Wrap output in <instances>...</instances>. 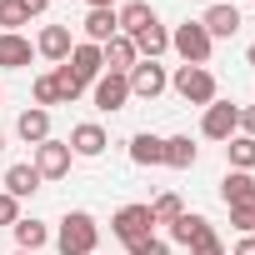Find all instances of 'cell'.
I'll return each instance as SVG.
<instances>
[{"instance_id":"1","label":"cell","mask_w":255,"mask_h":255,"mask_svg":"<svg viewBox=\"0 0 255 255\" xmlns=\"http://www.w3.org/2000/svg\"><path fill=\"white\" fill-rule=\"evenodd\" d=\"M95 245H100L95 215H90V210H65V220H60V230H55V250H60V255H95Z\"/></svg>"},{"instance_id":"2","label":"cell","mask_w":255,"mask_h":255,"mask_svg":"<svg viewBox=\"0 0 255 255\" xmlns=\"http://www.w3.org/2000/svg\"><path fill=\"white\" fill-rule=\"evenodd\" d=\"M170 85H175V95L185 100V105H210V100H220L215 90V75L205 70V65H180L175 75H170Z\"/></svg>"},{"instance_id":"3","label":"cell","mask_w":255,"mask_h":255,"mask_svg":"<svg viewBox=\"0 0 255 255\" xmlns=\"http://www.w3.org/2000/svg\"><path fill=\"white\" fill-rule=\"evenodd\" d=\"M170 50H175L185 65H205V60H210V50H215V40L205 35V25H200V20H185V25H175V30H170Z\"/></svg>"},{"instance_id":"4","label":"cell","mask_w":255,"mask_h":255,"mask_svg":"<svg viewBox=\"0 0 255 255\" xmlns=\"http://www.w3.org/2000/svg\"><path fill=\"white\" fill-rule=\"evenodd\" d=\"M110 235H115L120 245H135V240L155 235V215H150V205H120V210L110 215Z\"/></svg>"},{"instance_id":"5","label":"cell","mask_w":255,"mask_h":255,"mask_svg":"<svg viewBox=\"0 0 255 255\" xmlns=\"http://www.w3.org/2000/svg\"><path fill=\"white\" fill-rule=\"evenodd\" d=\"M200 135H205V140H230V135H240V105L210 100L205 115H200Z\"/></svg>"},{"instance_id":"6","label":"cell","mask_w":255,"mask_h":255,"mask_svg":"<svg viewBox=\"0 0 255 255\" xmlns=\"http://www.w3.org/2000/svg\"><path fill=\"white\" fill-rule=\"evenodd\" d=\"M170 240L175 245H185V250H205V245H215L220 235H215V225L205 220V215H180V220H170Z\"/></svg>"},{"instance_id":"7","label":"cell","mask_w":255,"mask_h":255,"mask_svg":"<svg viewBox=\"0 0 255 255\" xmlns=\"http://www.w3.org/2000/svg\"><path fill=\"white\" fill-rule=\"evenodd\" d=\"M70 160H75V155H70V145L50 135V140H40V145H35V160H30V165L40 170V180H60V175H70Z\"/></svg>"},{"instance_id":"8","label":"cell","mask_w":255,"mask_h":255,"mask_svg":"<svg viewBox=\"0 0 255 255\" xmlns=\"http://www.w3.org/2000/svg\"><path fill=\"white\" fill-rule=\"evenodd\" d=\"M90 95H95V110L115 115V110H125V100H130V80H125V75H115V70H105V75L90 85Z\"/></svg>"},{"instance_id":"9","label":"cell","mask_w":255,"mask_h":255,"mask_svg":"<svg viewBox=\"0 0 255 255\" xmlns=\"http://www.w3.org/2000/svg\"><path fill=\"white\" fill-rule=\"evenodd\" d=\"M125 80H130V95H135V100H155V95L170 85L165 65H155V60H135V70L125 75Z\"/></svg>"},{"instance_id":"10","label":"cell","mask_w":255,"mask_h":255,"mask_svg":"<svg viewBox=\"0 0 255 255\" xmlns=\"http://www.w3.org/2000/svg\"><path fill=\"white\" fill-rule=\"evenodd\" d=\"M65 65H70V75H75L85 90L105 75V55H100V45H90V40H80V45L70 50V60H65Z\"/></svg>"},{"instance_id":"11","label":"cell","mask_w":255,"mask_h":255,"mask_svg":"<svg viewBox=\"0 0 255 255\" xmlns=\"http://www.w3.org/2000/svg\"><path fill=\"white\" fill-rule=\"evenodd\" d=\"M70 50H75L70 25H45V30H40V40H35V55H45V60H55V65H65V60H70Z\"/></svg>"},{"instance_id":"12","label":"cell","mask_w":255,"mask_h":255,"mask_svg":"<svg viewBox=\"0 0 255 255\" xmlns=\"http://www.w3.org/2000/svg\"><path fill=\"white\" fill-rule=\"evenodd\" d=\"M65 145H70V155H80V160H95V155H100L110 140H105V130H100L95 120H85V125H75V130H70V140H65Z\"/></svg>"},{"instance_id":"13","label":"cell","mask_w":255,"mask_h":255,"mask_svg":"<svg viewBox=\"0 0 255 255\" xmlns=\"http://www.w3.org/2000/svg\"><path fill=\"white\" fill-rule=\"evenodd\" d=\"M100 55H105V70H115V75H130V70H135V60H140L130 35H115V40H105V45H100Z\"/></svg>"},{"instance_id":"14","label":"cell","mask_w":255,"mask_h":255,"mask_svg":"<svg viewBox=\"0 0 255 255\" xmlns=\"http://www.w3.org/2000/svg\"><path fill=\"white\" fill-rule=\"evenodd\" d=\"M30 55H35V45H30L25 35L0 30V70H25V65H30Z\"/></svg>"},{"instance_id":"15","label":"cell","mask_w":255,"mask_h":255,"mask_svg":"<svg viewBox=\"0 0 255 255\" xmlns=\"http://www.w3.org/2000/svg\"><path fill=\"white\" fill-rule=\"evenodd\" d=\"M200 25H205L210 40H230V35L240 30V10H235V5H210V10L200 15Z\"/></svg>"},{"instance_id":"16","label":"cell","mask_w":255,"mask_h":255,"mask_svg":"<svg viewBox=\"0 0 255 255\" xmlns=\"http://www.w3.org/2000/svg\"><path fill=\"white\" fill-rule=\"evenodd\" d=\"M0 185H5V195L25 200V195H35V190H40V170H35L30 160H20V165H10V170H5V180H0Z\"/></svg>"},{"instance_id":"17","label":"cell","mask_w":255,"mask_h":255,"mask_svg":"<svg viewBox=\"0 0 255 255\" xmlns=\"http://www.w3.org/2000/svg\"><path fill=\"white\" fill-rule=\"evenodd\" d=\"M80 30H85V40H90V45H105V40H115V35H120V20H115V10H85Z\"/></svg>"},{"instance_id":"18","label":"cell","mask_w":255,"mask_h":255,"mask_svg":"<svg viewBox=\"0 0 255 255\" xmlns=\"http://www.w3.org/2000/svg\"><path fill=\"white\" fill-rule=\"evenodd\" d=\"M220 200L225 205H255V175L250 170H230L220 180Z\"/></svg>"},{"instance_id":"19","label":"cell","mask_w":255,"mask_h":255,"mask_svg":"<svg viewBox=\"0 0 255 255\" xmlns=\"http://www.w3.org/2000/svg\"><path fill=\"white\" fill-rule=\"evenodd\" d=\"M130 40H135V55H140V60H160V55L170 50V30H165L160 20H155V25H145L140 35H130Z\"/></svg>"},{"instance_id":"20","label":"cell","mask_w":255,"mask_h":255,"mask_svg":"<svg viewBox=\"0 0 255 255\" xmlns=\"http://www.w3.org/2000/svg\"><path fill=\"white\" fill-rule=\"evenodd\" d=\"M15 130H20V140H25V145H40V140H50V110L30 105V110L15 120Z\"/></svg>"},{"instance_id":"21","label":"cell","mask_w":255,"mask_h":255,"mask_svg":"<svg viewBox=\"0 0 255 255\" xmlns=\"http://www.w3.org/2000/svg\"><path fill=\"white\" fill-rule=\"evenodd\" d=\"M10 230H15V245H20V250H30V255H40V250H45V240H50V225H45V220H25V215H20Z\"/></svg>"},{"instance_id":"22","label":"cell","mask_w":255,"mask_h":255,"mask_svg":"<svg viewBox=\"0 0 255 255\" xmlns=\"http://www.w3.org/2000/svg\"><path fill=\"white\" fill-rule=\"evenodd\" d=\"M115 20H120V35H140L145 25H155V10L145 5V0H130V5L115 10Z\"/></svg>"},{"instance_id":"23","label":"cell","mask_w":255,"mask_h":255,"mask_svg":"<svg viewBox=\"0 0 255 255\" xmlns=\"http://www.w3.org/2000/svg\"><path fill=\"white\" fill-rule=\"evenodd\" d=\"M130 160H135V165H165V140L150 135V130H140V135L130 140Z\"/></svg>"},{"instance_id":"24","label":"cell","mask_w":255,"mask_h":255,"mask_svg":"<svg viewBox=\"0 0 255 255\" xmlns=\"http://www.w3.org/2000/svg\"><path fill=\"white\" fill-rule=\"evenodd\" d=\"M200 160V150L190 145V135H165V165L170 170H190Z\"/></svg>"},{"instance_id":"25","label":"cell","mask_w":255,"mask_h":255,"mask_svg":"<svg viewBox=\"0 0 255 255\" xmlns=\"http://www.w3.org/2000/svg\"><path fill=\"white\" fill-rule=\"evenodd\" d=\"M225 160H230V170H255V140L250 135H230L225 140Z\"/></svg>"},{"instance_id":"26","label":"cell","mask_w":255,"mask_h":255,"mask_svg":"<svg viewBox=\"0 0 255 255\" xmlns=\"http://www.w3.org/2000/svg\"><path fill=\"white\" fill-rule=\"evenodd\" d=\"M150 215H155V225H170V220H180V215H185V205H180V195H175V190H165V195H155V200H150Z\"/></svg>"},{"instance_id":"27","label":"cell","mask_w":255,"mask_h":255,"mask_svg":"<svg viewBox=\"0 0 255 255\" xmlns=\"http://www.w3.org/2000/svg\"><path fill=\"white\" fill-rule=\"evenodd\" d=\"M20 25H30L25 0H0V30H15V35H20Z\"/></svg>"},{"instance_id":"28","label":"cell","mask_w":255,"mask_h":255,"mask_svg":"<svg viewBox=\"0 0 255 255\" xmlns=\"http://www.w3.org/2000/svg\"><path fill=\"white\" fill-rule=\"evenodd\" d=\"M50 75H55V85H60V105H70V100H80V95H85V85L70 75V65H55Z\"/></svg>"},{"instance_id":"29","label":"cell","mask_w":255,"mask_h":255,"mask_svg":"<svg viewBox=\"0 0 255 255\" xmlns=\"http://www.w3.org/2000/svg\"><path fill=\"white\" fill-rule=\"evenodd\" d=\"M35 105H40V110L60 105V85H55V75H35Z\"/></svg>"},{"instance_id":"30","label":"cell","mask_w":255,"mask_h":255,"mask_svg":"<svg viewBox=\"0 0 255 255\" xmlns=\"http://www.w3.org/2000/svg\"><path fill=\"white\" fill-rule=\"evenodd\" d=\"M230 225L240 235H255V205H230Z\"/></svg>"},{"instance_id":"31","label":"cell","mask_w":255,"mask_h":255,"mask_svg":"<svg viewBox=\"0 0 255 255\" xmlns=\"http://www.w3.org/2000/svg\"><path fill=\"white\" fill-rule=\"evenodd\" d=\"M130 255H170V245L160 240V235H145V240H135V245H125Z\"/></svg>"},{"instance_id":"32","label":"cell","mask_w":255,"mask_h":255,"mask_svg":"<svg viewBox=\"0 0 255 255\" xmlns=\"http://www.w3.org/2000/svg\"><path fill=\"white\" fill-rule=\"evenodd\" d=\"M15 220H20V200L0 190V225H15Z\"/></svg>"},{"instance_id":"33","label":"cell","mask_w":255,"mask_h":255,"mask_svg":"<svg viewBox=\"0 0 255 255\" xmlns=\"http://www.w3.org/2000/svg\"><path fill=\"white\" fill-rule=\"evenodd\" d=\"M240 135H250V140H255V105H245V110H240Z\"/></svg>"},{"instance_id":"34","label":"cell","mask_w":255,"mask_h":255,"mask_svg":"<svg viewBox=\"0 0 255 255\" xmlns=\"http://www.w3.org/2000/svg\"><path fill=\"white\" fill-rule=\"evenodd\" d=\"M230 255H255V235H240V240H235V250H230Z\"/></svg>"},{"instance_id":"35","label":"cell","mask_w":255,"mask_h":255,"mask_svg":"<svg viewBox=\"0 0 255 255\" xmlns=\"http://www.w3.org/2000/svg\"><path fill=\"white\" fill-rule=\"evenodd\" d=\"M190 255H225V245L215 240V245H205V250H190Z\"/></svg>"},{"instance_id":"36","label":"cell","mask_w":255,"mask_h":255,"mask_svg":"<svg viewBox=\"0 0 255 255\" xmlns=\"http://www.w3.org/2000/svg\"><path fill=\"white\" fill-rule=\"evenodd\" d=\"M90 10H115V0H85Z\"/></svg>"},{"instance_id":"37","label":"cell","mask_w":255,"mask_h":255,"mask_svg":"<svg viewBox=\"0 0 255 255\" xmlns=\"http://www.w3.org/2000/svg\"><path fill=\"white\" fill-rule=\"evenodd\" d=\"M45 5H50V0H25V10H30V15H40Z\"/></svg>"},{"instance_id":"38","label":"cell","mask_w":255,"mask_h":255,"mask_svg":"<svg viewBox=\"0 0 255 255\" xmlns=\"http://www.w3.org/2000/svg\"><path fill=\"white\" fill-rule=\"evenodd\" d=\"M245 60H250V65H255V45H250V50H245Z\"/></svg>"},{"instance_id":"39","label":"cell","mask_w":255,"mask_h":255,"mask_svg":"<svg viewBox=\"0 0 255 255\" xmlns=\"http://www.w3.org/2000/svg\"><path fill=\"white\" fill-rule=\"evenodd\" d=\"M0 150H5V135H0Z\"/></svg>"},{"instance_id":"40","label":"cell","mask_w":255,"mask_h":255,"mask_svg":"<svg viewBox=\"0 0 255 255\" xmlns=\"http://www.w3.org/2000/svg\"><path fill=\"white\" fill-rule=\"evenodd\" d=\"M15 255H30V250H15Z\"/></svg>"},{"instance_id":"41","label":"cell","mask_w":255,"mask_h":255,"mask_svg":"<svg viewBox=\"0 0 255 255\" xmlns=\"http://www.w3.org/2000/svg\"><path fill=\"white\" fill-rule=\"evenodd\" d=\"M0 100H5V95H0Z\"/></svg>"}]
</instances>
